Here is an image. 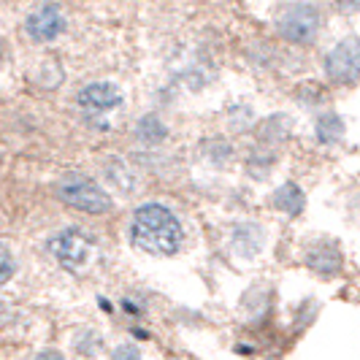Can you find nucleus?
I'll return each instance as SVG.
<instances>
[{
    "mask_svg": "<svg viewBox=\"0 0 360 360\" xmlns=\"http://www.w3.org/2000/svg\"><path fill=\"white\" fill-rule=\"evenodd\" d=\"M127 236L136 250L152 257H174L179 255L184 244L181 219L174 214V209L158 200H146L141 206H136L127 225Z\"/></svg>",
    "mask_w": 360,
    "mask_h": 360,
    "instance_id": "obj_1",
    "label": "nucleus"
},
{
    "mask_svg": "<svg viewBox=\"0 0 360 360\" xmlns=\"http://www.w3.org/2000/svg\"><path fill=\"white\" fill-rule=\"evenodd\" d=\"M54 198L82 214L101 217L114 212V200L108 195V190L101 187L92 176H87L84 171H65L54 181Z\"/></svg>",
    "mask_w": 360,
    "mask_h": 360,
    "instance_id": "obj_2",
    "label": "nucleus"
},
{
    "mask_svg": "<svg viewBox=\"0 0 360 360\" xmlns=\"http://www.w3.org/2000/svg\"><path fill=\"white\" fill-rule=\"evenodd\" d=\"M46 250L57 260V266H63V269L71 271V274H82V271L90 269V263L95 260L98 241L84 228L68 225V228H63V231L49 236Z\"/></svg>",
    "mask_w": 360,
    "mask_h": 360,
    "instance_id": "obj_3",
    "label": "nucleus"
},
{
    "mask_svg": "<svg viewBox=\"0 0 360 360\" xmlns=\"http://www.w3.org/2000/svg\"><path fill=\"white\" fill-rule=\"evenodd\" d=\"M274 27L288 44L309 46L320 36L323 11L314 3H285V6H279L276 17H274Z\"/></svg>",
    "mask_w": 360,
    "mask_h": 360,
    "instance_id": "obj_4",
    "label": "nucleus"
},
{
    "mask_svg": "<svg viewBox=\"0 0 360 360\" xmlns=\"http://www.w3.org/2000/svg\"><path fill=\"white\" fill-rule=\"evenodd\" d=\"M122 103H125V95L114 82H90L76 92V106L92 125L106 127V117Z\"/></svg>",
    "mask_w": 360,
    "mask_h": 360,
    "instance_id": "obj_5",
    "label": "nucleus"
},
{
    "mask_svg": "<svg viewBox=\"0 0 360 360\" xmlns=\"http://www.w3.org/2000/svg\"><path fill=\"white\" fill-rule=\"evenodd\" d=\"M323 71L328 76V82L333 84H358L360 82V38L347 36L342 41H336L328 54L323 57Z\"/></svg>",
    "mask_w": 360,
    "mask_h": 360,
    "instance_id": "obj_6",
    "label": "nucleus"
},
{
    "mask_svg": "<svg viewBox=\"0 0 360 360\" xmlns=\"http://www.w3.org/2000/svg\"><path fill=\"white\" fill-rule=\"evenodd\" d=\"M22 30L33 44H52L68 30V17L63 14V8L57 3H44L25 17Z\"/></svg>",
    "mask_w": 360,
    "mask_h": 360,
    "instance_id": "obj_7",
    "label": "nucleus"
},
{
    "mask_svg": "<svg viewBox=\"0 0 360 360\" xmlns=\"http://www.w3.org/2000/svg\"><path fill=\"white\" fill-rule=\"evenodd\" d=\"M304 266H307L311 274L323 276V279H333V276L342 274L344 255L333 241H317V244L307 247V252H304Z\"/></svg>",
    "mask_w": 360,
    "mask_h": 360,
    "instance_id": "obj_8",
    "label": "nucleus"
},
{
    "mask_svg": "<svg viewBox=\"0 0 360 360\" xmlns=\"http://www.w3.org/2000/svg\"><path fill=\"white\" fill-rule=\"evenodd\" d=\"M263 250H266V228L263 225L244 219L231 228V252L238 260H255Z\"/></svg>",
    "mask_w": 360,
    "mask_h": 360,
    "instance_id": "obj_9",
    "label": "nucleus"
},
{
    "mask_svg": "<svg viewBox=\"0 0 360 360\" xmlns=\"http://www.w3.org/2000/svg\"><path fill=\"white\" fill-rule=\"evenodd\" d=\"M255 136H257V144L260 146H279L285 144L290 136H292V117L290 114H269L266 120H260L255 127Z\"/></svg>",
    "mask_w": 360,
    "mask_h": 360,
    "instance_id": "obj_10",
    "label": "nucleus"
},
{
    "mask_svg": "<svg viewBox=\"0 0 360 360\" xmlns=\"http://www.w3.org/2000/svg\"><path fill=\"white\" fill-rule=\"evenodd\" d=\"M168 136H171V130H168L165 120L158 111H149L144 117H139V122L133 125V139L141 146H146V149H155V146L165 144Z\"/></svg>",
    "mask_w": 360,
    "mask_h": 360,
    "instance_id": "obj_11",
    "label": "nucleus"
},
{
    "mask_svg": "<svg viewBox=\"0 0 360 360\" xmlns=\"http://www.w3.org/2000/svg\"><path fill=\"white\" fill-rule=\"evenodd\" d=\"M271 206L288 217H301L307 209V193L295 181H285L271 193Z\"/></svg>",
    "mask_w": 360,
    "mask_h": 360,
    "instance_id": "obj_12",
    "label": "nucleus"
},
{
    "mask_svg": "<svg viewBox=\"0 0 360 360\" xmlns=\"http://www.w3.org/2000/svg\"><path fill=\"white\" fill-rule=\"evenodd\" d=\"M344 130L347 125H344L342 114L333 108H323L314 120V139L320 146H336L344 139Z\"/></svg>",
    "mask_w": 360,
    "mask_h": 360,
    "instance_id": "obj_13",
    "label": "nucleus"
},
{
    "mask_svg": "<svg viewBox=\"0 0 360 360\" xmlns=\"http://www.w3.org/2000/svg\"><path fill=\"white\" fill-rule=\"evenodd\" d=\"M103 176H106L108 187L120 195H130L136 190V174L122 158H108L103 160Z\"/></svg>",
    "mask_w": 360,
    "mask_h": 360,
    "instance_id": "obj_14",
    "label": "nucleus"
},
{
    "mask_svg": "<svg viewBox=\"0 0 360 360\" xmlns=\"http://www.w3.org/2000/svg\"><path fill=\"white\" fill-rule=\"evenodd\" d=\"M198 155L200 160H206L212 168H225L233 160V144L222 136H209L198 144Z\"/></svg>",
    "mask_w": 360,
    "mask_h": 360,
    "instance_id": "obj_15",
    "label": "nucleus"
},
{
    "mask_svg": "<svg viewBox=\"0 0 360 360\" xmlns=\"http://www.w3.org/2000/svg\"><path fill=\"white\" fill-rule=\"evenodd\" d=\"M276 152L269 149V146H255L250 149V155H247V160H244V168H247V174L252 176L255 181H263L271 176V171H274V165H276Z\"/></svg>",
    "mask_w": 360,
    "mask_h": 360,
    "instance_id": "obj_16",
    "label": "nucleus"
},
{
    "mask_svg": "<svg viewBox=\"0 0 360 360\" xmlns=\"http://www.w3.org/2000/svg\"><path fill=\"white\" fill-rule=\"evenodd\" d=\"M71 347H73V352H76L79 358L95 360L98 355H103L106 342H103V336H101L95 328H79V330L73 333Z\"/></svg>",
    "mask_w": 360,
    "mask_h": 360,
    "instance_id": "obj_17",
    "label": "nucleus"
},
{
    "mask_svg": "<svg viewBox=\"0 0 360 360\" xmlns=\"http://www.w3.org/2000/svg\"><path fill=\"white\" fill-rule=\"evenodd\" d=\"M228 125L231 130L236 133H247V130H252L255 125V111L247 103H233V106L228 108Z\"/></svg>",
    "mask_w": 360,
    "mask_h": 360,
    "instance_id": "obj_18",
    "label": "nucleus"
},
{
    "mask_svg": "<svg viewBox=\"0 0 360 360\" xmlns=\"http://www.w3.org/2000/svg\"><path fill=\"white\" fill-rule=\"evenodd\" d=\"M111 360H144V355H141L139 344L125 342V344H117V347L111 349Z\"/></svg>",
    "mask_w": 360,
    "mask_h": 360,
    "instance_id": "obj_19",
    "label": "nucleus"
},
{
    "mask_svg": "<svg viewBox=\"0 0 360 360\" xmlns=\"http://www.w3.org/2000/svg\"><path fill=\"white\" fill-rule=\"evenodd\" d=\"M3 285H8L11 282V276H14V271H17V263H14V255H11V250H8V244H3Z\"/></svg>",
    "mask_w": 360,
    "mask_h": 360,
    "instance_id": "obj_20",
    "label": "nucleus"
},
{
    "mask_svg": "<svg viewBox=\"0 0 360 360\" xmlns=\"http://www.w3.org/2000/svg\"><path fill=\"white\" fill-rule=\"evenodd\" d=\"M122 309H125L130 317H141L146 311V307H139V301H133V298H125V301H122Z\"/></svg>",
    "mask_w": 360,
    "mask_h": 360,
    "instance_id": "obj_21",
    "label": "nucleus"
},
{
    "mask_svg": "<svg viewBox=\"0 0 360 360\" xmlns=\"http://www.w3.org/2000/svg\"><path fill=\"white\" fill-rule=\"evenodd\" d=\"M33 360H65V355L60 349H41L33 355Z\"/></svg>",
    "mask_w": 360,
    "mask_h": 360,
    "instance_id": "obj_22",
    "label": "nucleus"
},
{
    "mask_svg": "<svg viewBox=\"0 0 360 360\" xmlns=\"http://www.w3.org/2000/svg\"><path fill=\"white\" fill-rule=\"evenodd\" d=\"M336 11H342V14H352V11H360V3H347V6L339 3V6H336Z\"/></svg>",
    "mask_w": 360,
    "mask_h": 360,
    "instance_id": "obj_23",
    "label": "nucleus"
},
{
    "mask_svg": "<svg viewBox=\"0 0 360 360\" xmlns=\"http://www.w3.org/2000/svg\"><path fill=\"white\" fill-rule=\"evenodd\" d=\"M98 301H101V309H103V311H108V314L114 311V307H111V301H106V298H98Z\"/></svg>",
    "mask_w": 360,
    "mask_h": 360,
    "instance_id": "obj_24",
    "label": "nucleus"
}]
</instances>
